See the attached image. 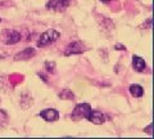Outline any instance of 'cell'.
I'll return each mask as SVG.
<instances>
[{"label":"cell","mask_w":154,"mask_h":139,"mask_svg":"<svg viewBox=\"0 0 154 139\" xmlns=\"http://www.w3.org/2000/svg\"><path fill=\"white\" fill-rule=\"evenodd\" d=\"M22 39V36H21V33H19L18 31L16 30H11L8 33H7V36H5V44L8 45H13V44H17V43Z\"/></svg>","instance_id":"ba28073f"},{"label":"cell","mask_w":154,"mask_h":139,"mask_svg":"<svg viewBox=\"0 0 154 139\" xmlns=\"http://www.w3.org/2000/svg\"><path fill=\"white\" fill-rule=\"evenodd\" d=\"M45 68L49 74H54L55 72V63L54 62H46L45 63Z\"/></svg>","instance_id":"7c38bea8"},{"label":"cell","mask_w":154,"mask_h":139,"mask_svg":"<svg viewBox=\"0 0 154 139\" xmlns=\"http://www.w3.org/2000/svg\"><path fill=\"white\" fill-rule=\"evenodd\" d=\"M0 22H2V18H0Z\"/></svg>","instance_id":"2e32d148"},{"label":"cell","mask_w":154,"mask_h":139,"mask_svg":"<svg viewBox=\"0 0 154 139\" xmlns=\"http://www.w3.org/2000/svg\"><path fill=\"white\" fill-rule=\"evenodd\" d=\"M150 130H152V125H149V126L145 129V131H146L148 134H152V131H150Z\"/></svg>","instance_id":"5bb4252c"},{"label":"cell","mask_w":154,"mask_h":139,"mask_svg":"<svg viewBox=\"0 0 154 139\" xmlns=\"http://www.w3.org/2000/svg\"><path fill=\"white\" fill-rule=\"evenodd\" d=\"M69 5V0H49L46 3V8L55 12H63Z\"/></svg>","instance_id":"3957f363"},{"label":"cell","mask_w":154,"mask_h":139,"mask_svg":"<svg viewBox=\"0 0 154 139\" xmlns=\"http://www.w3.org/2000/svg\"><path fill=\"white\" fill-rule=\"evenodd\" d=\"M84 52V46L81 41H73L66 48L64 54L66 55H72V54H81Z\"/></svg>","instance_id":"277c9868"},{"label":"cell","mask_w":154,"mask_h":139,"mask_svg":"<svg viewBox=\"0 0 154 139\" xmlns=\"http://www.w3.org/2000/svg\"><path fill=\"white\" fill-rule=\"evenodd\" d=\"M40 116L48 122H54L59 118V113H58V111L54 108H46L40 112Z\"/></svg>","instance_id":"5b68a950"},{"label":"cell","mask_w":154,"mask_h":139,"mask_svg":"<svg viewBox=\"0 0 154 139\" xmlns=\"http://www.w3.org/2000/svg\"><path fill=\"white\" fill-rule=\"evenodd\" d=\"M103 3H108V2H112V0H102Z\"/></svg>","instance_id":"9a60e30c"},{"label":"cell","mask_w":154,"mask_h":139,"mask_svg":"<svg viewBox=\"0 0 154 139\" xmlns=\"http://www.w3.org/2000/svg\"><path fill=\"white\" fill-rule=\"evenodd\" d=\"M86 120H89L90 122L95 124V125H102V124L105 122V116L103 115V112H100V111H94V109H91Z\"/></svg>","instance_id":"8992f818"},{"label":"cell","mask_w":154,"mask_h":139,"mask_svg":"<svg viewBox=\"0 0 154 139\" xmlns=\"http://www.w3.org/2000/svg\"><path fill=\"white\" fill-rule=\"evenodd\" d=\"M132 67L135 71H137V72H143L144 70H145V61H144L141 57H137V55H134L132 57Z\"/></svg>","instance_id":"9c48e42d"},{"label":"cell","mask_w":154,"mask_h":139,"mask_svg":"<svg viewBox=\"0 0 154 139\" xmlns=\"http://www.w3.org/2000/svg\"><path fill=\"white\" fill-rule=\"evenodd\" d=\"M130 94L132 95V97L135 98H140L144 95V89H143V86L140 85H137V84H134L130 86Z\"/></svg>","instance_id":"30bf717a"},{"label":"cell","mask_w":154,"mask_h":139,"mask_svg":"<svg viewBox=\"0 0 154 139\" xmlns=\"http://www.w3.org/2000/svg\"><path fill=\"white\" fill-rule=\"evenodd\" d=\"M33 55H35V50L32 48H26L21 53L14 55V61H27V59H31Z\"/></svg>","instance_id":"52a82bcc"},{"label":"cell","mask_w":154,"mask_h":139,"mask_svg":"<svg viewBox=\"0 0 154 139\" xmlns=\"http://www.w3.org/2000/svg\"><path fill=\"white\" fill-rule=\"evenodd\" d=\"M116 48H117V50H125V46L119 45V44H117V45H116Z\"/></svg>","instance_id":"4fadbf2b"},{"label":"cell","mask_w":154,"mask_h":139,"mask_svg":"<svg viewBox=\"0 0 154 139\" xmlns=\"http://www.w3.org/2000/svg\"><path fill=\"white\" fill-rule=\"evenodd\" d=\"M91 109H93V108H91V106L89 103H80V104H77V106L75 107L73 113H72V118H75V120L88 118Z\"/></svg>","instance_id":"7a4b0ae2"},{"label":"cell","mask_w":154,"mask_h":139,"mask_svg":"<svg viewBox=\"0 0 154 139\" xmlns=\"http://www.w3.org/2000/svg\"><path fill=\"white\" fill-rule=\"evenodd\" d=\"M59 97H60L62 99H73V98H75V94L72 93L71 90L66 89V90H63L62 93H59Z\"/></svg>","instance_id":"8fae6325"},{"label":"cell","mask_w":154,"mask_h":139,"mask_svg":"<svg viewBox=\"0 0 154 139\" xmlns=\"http://www.w3.org/2000/svg\"><path fill=\"white\" fill-rule=\"evenodd\" d=\"M59 36H60V33L58 32L57 30H54V28H49V30L45 31L40 36V40L37 41V46L38 48H44V46L50 45L51 43H54V41H57L58 39H59Z\"/></svg>","instance_id":"6da1fadb"}]
</instances>
